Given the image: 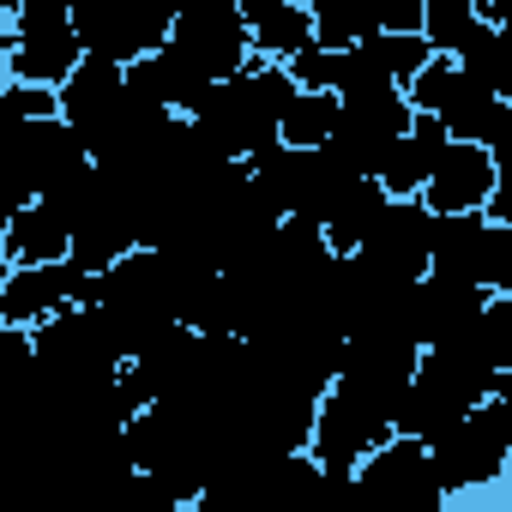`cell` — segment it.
<instances>
[{
  "label": "cell",
  "mask_w": 512,
  "mask_h": 512,
  "mask_svg": "<svg viewBox=\"0 0 512 512\" xmlns=\"http://www.w3.org/2000/svg\"><path fill=\"white\" fill-rule=\"evenodd\" d=\"M296 97H302V85H296L290 61H272V55L253 49V61L205 97L199 127L217 139L223 157L247 163V157H260V151H272L284 139V115H290Z\"/></svg>",
  "instance_id": "cell-1"
},
{
  "label": "cell",
  "mask_w": 512,
  "mask_h": 512,
  "mask_svg": "<svg viewBox=\"0 0 512 512\" xmlns=\"http://www.w3.org/2000/svg\"><path fill=\"white\" fill-rule=\"evenodd\" d=\"M392 434H398V398H386V392H374V386L338 374V380L326 386L320 410H314V440H308V452L320 458L326 488H350V482H356V464H362L380 440H392Z\"/></svg>",
  "instance_id": "cell-2"
},
{
  "label": "cell",
  "mask_w": 512,
  "mask_h": 512,
  "mask_svg": "<svg viewBox=\"0 0 512 512\" xmlns=\"http://www.w3.org/2000/svg\"><path fill=\"white\" fill-rule=\"evenodd\" d=\"M7 79H25V85H67L85 61V37L73 25V7L61 0H25V7L7 19Z\"/></svg>",
  "instance_id": "cell-3"
},
{
  "label": "cell",
  "mask_w": 512,
  "mask_h": 512,
  "mask_svg": "<svg viewBox=\"0 0 512 512\" xmlns=\"http://www.w3.org/2000/svg\"><path fill=\"white\" fill-rule=\"evenodd\" d=\"M13 145H7V181H13V211L55 193L61 181H73L91 163V139L67 121V115H43V121H7Z\"/></svg>",
  "instance_id": "cell-4"
},
{
  "label": "cell",
  "mask_w": 512,
  "mask_h": 512,
  "mask_svg": "<svg viewBox=\"0 0 512 512\" xmlns=\"http://www.w3.org/2000/svg\"><path fill=\"white\" fill-rule=\"evenodd\" d=\"M428 272L464 278L482 290H512V223H500L488 211H440Z\"/></svg>",
  "instance_id": "cell-5"
},
{
  "label": "cell",
  "mask_w": 512,
  "mask_h": 512,
  "mask_svg": "<svg viewBox=\"0 0 512 512\" xmlns=\"http://www.w3.org/2000/svg\"><path fill=\"white\" fill-rule=\"evenodd\" d=\"M175 0H73V25L85 37V55L139 61L157 55L175 31Z\"/></svg>",
  "instance_id": "cell-6"
},
{
  "label": "cell",
  "mask_w": 512,
  "mask_h": 512,
  "mask_svg": "<svg viewBox=\"0 0 512 512\" xmlns=\"http://www.w3.org/2000/svg\"><path fill=\"white\" fill-rule=\"evenodd\" d=\"M434 223H440V211H434L422 193L386 199L380 223L368 229V241H362L356 253H362L374 272H386L392 284H416V278H428V266H434Z\"/></svg>",
  "instance_id": "cell-7"
},
{
  "label": "cell",
  "mask_w": 512,
  "mask_h": 512,
  "mask_svg": "<svg viewBox=\"0 0 512 512\" xmlns=\"http://www.w3.org/2000/svg\"><path fill=\"white\" fill-rule=\"evenodd\" d=\"M169 49L211 85L235 79L247 61H253V25L247 13L235 7V0H223V7H199V13H181L175 31H169Z\"/></svg>",
  "instance_id": "cell-8"
},
{
  "label": "cell",
  "mask_w": 512,
  "mask_h": 512,
  "mask_svg": "<svg viewBox=\"0 0 512 512\" xmlns=\"http://www.w3.org/2000/svg\"><path fill=\"white\" fill-rule=\"evenodd\" d=\"M428 446H434V464H440L446 494H464V488L494 482V476L506 470V458H512V434H506V422L494 416L488 398H482L464 422H452L446 434H434Z\"/></svg>",
  "instance_id": "cell-9"
},
{
  "label": "cell",
  "mask_w": 512,
  "mask_h": 512,
  "mask_svg": "<svg viewBox=\"0 0 512 512\" xmlns=\"http://www.w3.org/2000/svg\"><path fill=\"white\" fill-rule=\"evenodd\" d=\"M356 488L374 500H404V506H440L446 482L434 464V446L422 434H392L356 464Z\"/></svg>",
  "instance_id": "cell-10"
},
{
  "label": "cell",
  "mask_w": 512,
  "mask_h": 512,
  "mask_svg": "<svg viewBox=\"0 0 512 512\" xmlns=\"http://www.w3.org/2000/svg\"><path fill=\"white\" fill-rule=\"evenodd\" d=\"M73 302H97V278L73 260H49V266H13L0 284V326H43Z\"/></svg>",
  "instance_id": "cell-11"
},
{
  "label": "cell",
  "mask_w": 512,
  "mask_h": 512,
  "mask_svg": "<svg viewBox=\"0 0 512 512\" xmlns=\"http://www.w3.org/2000/svg\"><path fill=\"white\" fill-rule=\"evenodd\" d=\"M488 296H494V290H482V284L428 272V278L410 284V332L422 338V350H428V344H470V332H476Z\"/></svg>",
  "instance_id": "cell-12"
},
{
  "label": "cell",
  "mask_w": 512,
  "mask_h": 512,
  "mask_svg": "<svg viewBox=\"0 0 512 512\" xmlns=\"http://www.w3.org/2000/svg\"><path fill=\"white\" fill-rule=\"evenodd\" d=\"M127 103V61H109V55H85L79 73L61 85V115L97 145L109 133V121L121 115Z\"/></svg>",
  "instance_id": "cell-13"
},
{
  "label": "cell",
  "mask_w": 512,
  "mask_h": 512,
  "mask_svg": "<svg viewBox=\"0 0 512 512\" xmlns=\"http://www.w3.org/2000/svg\"><path fill=\"white\" fill-rule=\"evenodd\" d=\"M494 151L488 145H470V139H452L422 187V199L434 211H488V193H494Z\"/></svg>",
  "instance_id": "cell-14"
},
{
  "label": "cell",
  "mask_w": 512,
  "mask_h": 512,
  "mask_svg": "<svg viewBox=\"0 0 512 512\" xmlns=\"http://www.w3.org/2000/svg\"><path fill=\"white\" fill-rule=\"evenodd\" d=\"M67 253H73V223L49 199L7 211V229H0V260L7 266H49V260H67Z\"/></svg>",
  "instance_id": "cell-15"
},
{
  "label": "cell",
  "mask_w": 512,
  "mask_h": 512,
  "mask_svg": "<svg viewBox=\"0 0 512 512\" xmlns=\"http://www.w3.org/2000/svg\"><path fill=\"white\" fill-rule=\"evenodd\" d=\"M247 169H253L260 193H266L284 217H302V205H308V193H314V181H320V169H326V151H308V145L278 139L272 151L247 157Z\"/></svg>",
  "instance_id": "cell-16"
},
{
  "label": "cell",
  "mask_w": 512,
  "mask_h": 512,
  "mask_svg": "<svg viewBox=\"0 0 512 512\" xmlns=\"http://www.w3.org/2000/svg\"><path fill=\"white\" fill-rule=\"evenodd\" d=\"M446 145H452V133H446V121H440L434 109H416V121H410V133H398V145L386 151V169H380V181H386V193H392V199H404V193H422Z\"/></svg>",
  "instance_id": "cell-17"
},
{
  "label": "cell",
  "mask_w": 512,
  "mask_h": 512,
  "mask_svg": "<svg viewBox=\"0 0 512 512\" xmlns=\"http://www.w3.org/2000/svg\"><path fill=\"white\" fill-rule=\"evenodd\" d=\"M434 115L446 121V133H452V139H470V145H494V139L506 133V121H512V103H506L500 91H488L482 79L458 73V85L446 91V103H440Z\"/></svg>",
  "instance_id": "cell-18"
},
{
  "label": "cell",
  "mask_w": 512,
  "mask_h": 512,
  "mask_svg": "<svg viewBox=\"0 0 512 512\" xmlns=\"http://www.w3.org/2000/svg\"><path fill=\"white\" fill-rule=\"evenodd\" d=\"M470 410H476L470 398H458L452 386L416 374L410 392H404V404H398V434H422V440H434V434H446L452 422H464Z\"/></svg>",
  "instance_id": "cell-19"
},
{
  "label": "cell",
  "mask_w": 512,
  "mask_h": 512,
  "mask_svg": "<svg viewBox=\"0 0 512 512\" xmlns=\"http://www.w3.org/2000/svg\"><path fill=\"white\" fill-rule=\"evenodd\" d=\"M308 43H320V37H314V7H308V0H284L278 13L253 19V49L272 55V61H290V55H302Z\"/></svg>",
  "instance_id": "cell-20"
},
{
  "label": "cell",
  "mask_w": 512,
  "mask_h": 512,
  "mask_svg": "<svg viewBox=\"0 0 512 512\" xmlns=\"http://www.w3.org/2000/svg\"><path fill=\"white\" fill-rule=\"evenodd\" d=\"M308 7H314V37L326 49H350V43L380 31L374 0H308Z\"/></svg>",
  "instance_id": "cell-21"
},
{
  "label": "cell",
  "mask_w": 512,
  "mask_h": 512,
  "mask_svg": "<svg viewBox=\"0 0 512 512\" xmlns=\"http://www.w3.org/2000/svg\"><path fill=\"white\" fill-rule=\"evenodd\" d=\"M338 121H344V97H338V91H302V97L290 103V115H284V139L320 151V145L338 133Z\"/></svg>",
  "instance_id": "cell-22"
},
{
  "label": "cell",
  "mask_w": 512,
  "mask_h": 512,
  "mask_svg": "<svg viewBox=\"0 0 512 512\" xmlns=\"http://www.w3.org/2000/svg\"><path fill=\"white\" fill-rule=\"evenodd\" d=\"M482 0H428V13H422V31L440 55H464V43L482 31Z\"/></svg>",
  "instance_id": "cell-23"
},
{
  "label": "cell",
  "mask_w": 512,
  "mask_h": 512,
  "mask_svg": "<svg viewBox=\"0 0 512 512\" xmlns=\"http://www.w3.org/2000/svg\"><path fill=\"white\" fill-rule=\"evenodd\" d=\"M458 67H464L470 79H482L488 91H500V97L512 103V55H506V37H500V25H482V31H476V37L464 43Z\"/></svg>",
  "instance_id": "cell-24"
},
{
  "label": "cell",
  "mask_w": 512,
  "mask_h": 512,
  "mask_svg": "<svg viewBox=\"0 0 512 512\" xmlns=\"http://www.w3.org/2000/svg\"><path fill=\"white\" fill-rule=\"evenodd\" d=\"M470 350L482 362H494L500 374H512V290H494L488 296V308H482V320L470 332Z\"/></svg>",
  "instance_id": "cell-25"
},
{
  "label": "cell",
  "mask_w": 512,
  "mask_h": 512,
  "mask_svg": "<svg viewBox=\"0 0 512 512\" xmlns=\"http://www.w3.org/2000/svg\"><path fill=\"white\" fill-rule=\"evenodd\" d=\"M290 73H296L302 91H338V79H344V49L308 43L302 55H290Z\"/></svg>",
  "instance_id": "cell-26"
},
{
  "label": "cell",
  "mask_w": 512,
  "mask_h": 512,
  "mask_svg": "<svg viewBox=\"0 0 512 512\" xmlns=\"http://www.w3.org/2000/svg\"><path fill=\"white\" fill-rule=\"evenodd\" d=\"M7 121H43V115H61V91L55 85H25V79H7Z\"/></svg>",
  "instance_id": "cell-27"
},
{
  "label": "cell",
  "mask_w": 512,
  "mask_h": 512,
  "mask_svg": "<svg viewBox=\"0 0 512 512\" xmlns=\"http://www.w3.org/2000/svg\"><path fill=\"white\" fill-rule=\"evenodd\" d=\"M494 193H488V217H500V223H512V163H500L494 157Z\"/></svg>",
  "instance_id": "cell-28"
},
{
  "label": "cell",
  "mask_w": 512,
  "mask_h": 512,
  "mask_svg": "<svg viewBox=\"0 0 512 512\" xmlns=\"http://www.w3.org/2000/svg\"><path fill=\"white\" fill-rule=\"evenodd\" d=\"M235 7H241V13H247V25H253V19H266V13H278L284 0H235Z\"/></svg>",
  "instance_id": "cell-29"
},
{
  "label": "cell",
  "mask_w": 512,
  "mask_h": 512,
  "mask_svg": "<svg viewBox=\"0 0 512 512\" xmlns=\"http://www.w3.org/2000/svg\"><path fill=\"white\" fill-rule=\"evenodd\" d=\"M488 151H494V157H500V163H512V121H506V133H500V139H494V145H488Z\"/></svg>",
  "instance_id": "cell-30"
},
{
  "label": "cell",
  "mask_w": 512,
  "mask_h": 512,
  "mask_svg": "<svg viewBox=\"0 0 512 512\" xmlns=\"http://www.w3.org/2000/svg\"><path fill=\"white\" fill-rule=\"evenodd\" d=\"M199 7H223V0H175V13H199Z\"/></svg>",
  "instance_id": "cell-31"
},
{
  "label": "cell",
  "mask_w": 512,
  "mask_h": 512,
  "mask_svg": "<svg viewBox=\"0 0 512 512\" xmlns=\"http://www.w3.org/2000/svg\"><path fill=\"white\" fill-rule=\"evenodd\" d=\"M500 37H506V55H512V25H500Z\"/></svg>",
  "instance_id": "cell-32"
}]
</instances>
